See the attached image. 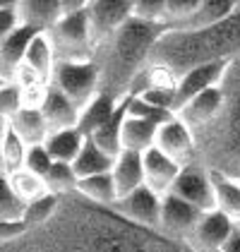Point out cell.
Returning a JSON list of instances; mask_svg holds the SVG:
<instances>
[{
    "label": "cell",
    "mask_w": 240,
    "mask_h": 252,
    "mask_svg": "<svg viewBox=\"0 0 240 252\" xmlns=\"http://www.w3.org/2000/svg\"><path fill=\"white\" fill-rule=\"evenodd\" d=\"M163 36V29L154 24H144L130 17V22L120 29L103 48L106 58L96 63L101 72V94L111 96L113 101L122 103L130 96V87L142 75L144 60L151 58L154 46Z\"/></svg>",
    "instance_id": "cell-1"
},
{
    "label": "cell",
    "mask_w": 240,
    "mask_h": 252,
    "mask_svg": "<svg viewBox=\"0 0 240 252\" xmlns=\"http://www.w3.org/2000/svg\"><path fill=\"white\" fill-rule=\"evenodd\" d=\"M240 51V7L216 27L195 34H171L166 32L154 46L151 60L166 65L180 77L190 67H197L214 60H233Z\"/></svg>",
    "instance_id": "cell-2"
},
{
    "label": "cell",
    "mask_w": 240,
    "mask_h": 252,
    "mask_svg": "<svg viewBox=\"0 0 240 252\" xmlns=\"http://www.w3.org/2000/svg\"><path fill=\"white\" fill-rule=\"evenodd\" d=\"M56 63H80V60H94V46L89 36V22H87V10L72 12V15H62L60 22L46 32Z\"/></svg>",
    "instance_id": "cell-3"
},
{
    "label": "cell",
    "mask_w": 240,
    "mask_h": 252,
    "mask_svg": "<svg viewBox=\"0 0 240 252\" xmlns=\"http://www.w3.org/2000/svg\"><path fill=\"white\" fill-rule=\"evenodd\" d=\"M51 87H56L62 96H67L82 111L101 92V72L96 60L56 63Z\"/></svg>",
    "instance_id": "cell-4"
},
{
    "label": "cell",
    "mask_w": 240,
    "mask_h": 252,
    "mask_svg": "<svg viewBox=\"0 0 240 252\" xmlns=\"http://www.w3.org/2000/svg\"><path fill=\"white\" fill-rule=\"evenodd\" d=\"M132 17V2L127 0H89L87 2V22L94 53L103 48L108 41Z\"/></svg>",
    "instance_id": "cell-5"
},
{
    "label": "cell",
    "mask_w": 240,
    "mask_h": 252,
    "mask_svg": "<svg viewBox=\"0 0 240 252\" xmlns=\"http://www.w3.org/2000/svg\"><path fill=\"white\" fill-rule=\"evenodd\" d=\"M231 67H233V60H214V63H204L182 72L176 82V116L192 98H197L214 87H221L228 77Z\"/></svg>",
    "instance_id": "cell-6"
},
{
    "label": "cell",
    "mask_w": 240,
    "mask_h": 252,
    "mask_svg": "<svg viewBox=\"0 0 240 252\" xmlns=\"http://www.w3.org/2000/svg\"><path fill=\"white\" fill-rule=\"evenodd\" d=\"M113 212L122 216L127 223H132L135 228H147V231H159V221H161V197L140 188L135 192L125 194L116 199V204L111 207Z\"/></svg>",
    "instance_id": "cell-7"
},
{
    "label": "cell",
    "mask_w": 240,
    "mask_h": 252,
    "mask_svg": "<svg viewBox=\"0 0 240 252\" xmlns=\"http://www.w3.org/2000/svg\"><path fill=\"white\" fill-rule=\"evenodd\" d=\"M154 147L159 149L161 154H166L168 158H173L176 163H180V166L185 168V166H190V161H192L195 132L176 116V118H171L168 123H163V125L156 127Z\"/></svg>",
    "instance_id": "cell-8"
},
{
    "label": "cell",
    "mask_w": 240,
    "mask_h": 252,
    "mask_svg": "<svg viewBox=\"0 0 240 252\" xmlns=\"http://www.w3.org/2000/svg\"><path fill=\"white\" fill-rule=\"evenodd\" d=\"M202 212L195 209L192 204L182 202L178 197L168 194L161 199V221L159 233L176 238V240H190V235L195 231V226L200 223Z\"/></svg>",
    "instance_id": "cell-9"
},
{
    "label": "cell",
    "mask_w": 240,
    "mask_h": 252,
    "mask_svg": "<svg viewBox=\"0 0 240 252\" xmlns=\"http://www.w3.org/2000/svg\"><path fill=\"white\" fill-rule=\"evenodd\" d=\"M171 194L182 199V202H187V204H192L202 214L214 212V185H211V175L202 173L200 168H195V166H185L180 171Z\"/></svg>",
    "instance_id": "cell-10"
},
{
    "label": "cell",
    "mask_w": 240,
    "mask_h": 252,
    "mask_svg": "<svg viewBox=\"0 0 240 252\" xmlns=\"http://www.w3.org/2000/svg\"><path fill=\"white\" fill-rule=\"evenodd\" d=\"M142 168H144V188L151 190L161 199L171 194L180 171H182L180 163H176L166 154H161L156 147H151L149 152L142 154Z\"/></svg>",
    "instance_id": "cell-11"
},
{
    "label": "cell",
    "mask_w": 240,
    "mask_h": 252,
    "mask_svg": "<svg viewBox=\"0 0 240 252\" xmlns=\"http://www.w3.org/2000/svg\"><path fill=\"white\" fill-rule=\"evenodd\" d=\"M238 223H233L228 216H223L221 212H207L202 214L200 223L195 226V231L190 235V243L197 252H216L221 250V245L228 240V235L233 233Z\"/></svg>",
    "instance_id": "cell-12"
},
{
    "label": "cell",
    "mask_w": 240,
    "mask_h": 252,
    "mask_svg": "<svg viewBox=\"0 0 240 252\" xmlns=\"http://www.w3.org/2000/svg\"><path fill=\"white\" fill-rule=\"evenodd\" d=\"M226 106V96H223V89L221 87H214L209 92L200 94L197 98H192L182 111H178V118L195 132L197 127H204L209 125L211 120H216L219 113Z\"/></svg>",
    "instance_id": "cell-13"
},
{
    "label": "cell",
    "mask_w": 240,
    "mask_h": 252,
    "mask_svg": "<svg viewBox=\"0 0 240 252\" xmlns=\"http://www.w3.org/2000/svg\"><path fill=\"white\" fill-rule=\"evenodd\" d=\"M41 113L46 118L48 130L51 132H60V130L77 127L82 111L67 96H62L56 87H48V94H46V101L41 106Z\"/></svg>",
    "instance_id": "cell-14"
},
{
    "label": "cell",
    "mask_w": 240,
    "mask_h": 252,
    "mask_svg": "<svg viewBox=\"0 0 240 252\" xmlns=\"http://www.w3.org/2000/svg\"><path fill=\"white\" fill-rule=\"evenodd\" d=\"M238 7H240V2H236V0H200V7L195 10V15L190 17V22L180 32H171V34L207 32V29L216 27L221 22H226Z\"/></svg>",
    "instance_id": "cell-15"
},
{
    "label": "cell",
    "mask_w": 240,
    "mask_h": 252,
    "mask_svg": "<svg viewBox=\"0 0 240 252\" xmlns=\"http://www.w3.org/2000/svg\"><path fill=\"white\" fill-rule=\"evenodd\" d=\"M154 139H156V125L127 116L125 106H122V118H120V147H122V152L144 154L154 147Z\"/></svg>",
    "instance_id": "cell-16"
},
{
    "label": "cell",
    "mask_w": 240,
    "mask_h": 252,
    "mask_svg": "<svg viewBox=\"0 0 240 252\" xmlns=\"http://www.w3.org/2000/svg\"><path fill=\"white\" fill-rule=\"evenodd\" d=\"M17 7H20L22 24L41 34L51 32L62 17L60 0H22L17 2Z\"/></svg>",
    "instance_id": "cell-17"
},
{
    "label": "cell",
    "mask_w": 240,
    "mask_h": 252,
    "mask_svg": "<svg viewBox=\"0 0 240 252\" xmlns=\"http://www.w3.org/2000/svg\"><path fill=\"white\" fill-rule=\"evenodd\" d=\"M36 34H41V32H34V29H29V27L22 24L12 36H7V39L0 43V77L2 79L12 82L15 70L24 63V53H27L29 43H31V39Z\"/></svg>",
    "instance_id": "cell-18"
},
{
    "label": "cell",
    "mask_w": 240,
    "mask_h": 252,
    "mask_svg": "<svg viewBox=\"0 0 240 252\" xmlns=\"http://www.w3.org/2000/svg\"><path fill=\"white\" fill-rule=\"evenodd\" d=\"M111 178L116 185L118 199L125 194L135 192L144 188V168H142V154H132V152H122L116 158L113 168H111Z\"/></svg>",
    "instance_id": "cell-19"
},
{
    "label": "cell",
    "mask_w": 240,
    "mask_h": 252,
    "mask_svg": "<svg viewBox=\"0 0 240 252\" xmlns=\"http://www.w3.org/2000/svg\"><path fill=\"white\" fill-rule=\"evenodd\" d=\"M211 175V185H214V209L228 216L233 223H240V178L221 173Z\"/></svg>",
    "instance_id": "cell-20"
},
{
    "label": "cell",
    "mask_w": 240,
    "mask_h": 252,
    "mask_svg": "<svg viewBox=\"0 0 240 252\" xmlns=\"http://www.w3.org/2000/svg\"><path fill=\"white\" fill-rule=\"evenodd\" d=\"M7 125L17 132V137H20L27 147H39V144L46 142V137L51 135L41 108H22Z\"/></svg>",
    "instance_id": "cell-21"
},
{
    "label": "cell",
    "mask_w": 240,
    "mask_h": 252,
    "mask_svg": "<svg viewBox=\"0 0 240 252\" xmlns=\"http://www.w3.org/2000/svg\"><path fill=\"white\" fill-rule=\"evenodd\" d=\"M87 137L82 135L77 127L72 130H60V132H51L43 142V149L56 163H75V158L80 156L82 147H84Z\"/></svg>",
    "instance_id": "cell-22"
},
{
    "label": "cell",
    "mask_w": 240,
    "mask_h": 252,
    "mask_svg": "<svg viewBox=\"0 0 240 252\" xmlns=\"http://www.w3.org/2000/svg\"><path fill=\"white\" fill-rule=\"evenodd\" d=\"M118 101H113L111 96H106V94H96V96L91 98V103H87L84 108H82L80 113V125H77V130H80L84 137H89L91 132H96L101 125H106L111 118L116 116L120 111Z\"/></svg>",
    "instance_id": "cell-23"
},
{
    "label": "cell",
    "mask_w": 240,
    "mask_h": 252,
    "mask_svg": "<svg viewBox=\"0 0 240 252\" xmlns=\"http://www.w3.org/2000/svg\"><path fill=\"white\" fill-rule=\"evenodd\" d=\"M24 65L31 67L46 84H51L53 70H56V53H53V46H51L48 34H36L31 39L27 53H24Z\"/></svg>",
    "instance_id": "cell-24"
},
{
    "label": "cell",
    "mask_w": 240,
    "mask_h": 252,
    "mask_svg": "<svg viewBox=\"0 0 240 252\" xmlns=\"http://www.w3.org/2000/svg\"><path fill=\"white\" fill-rule=\"evenodd\" d=\"M77 192L89 199L91 204L103 207V209H111L118 199L116 192V185H113V178L111 173H101V175H91V178H82L77 183Z\"/></svg>",
    "instance_id": "cell-25"
},
{
    "label": "cell",
    "mask_w": 240,
    "mask_h": 252,
    "mask_svg": "<svg viewBox=\"0 0 240 252\" xmlns=\"http://www.w3.org/2000/svg\"><path fill=\"white\" fill-rule=\"evenodd\" d=\"M113 163H116V158H111L108 154H103L91 139H87L84 147H82L80 156H77L75 163H72V168H75L77 178L82 180V178H91V175L111 173Z\"/></svg>",
    "instance_id": "cell-26"
},
{
    "label": "cell",
    "mask_w": 240,
    "mask_h": 252,
    "mask_svg": "<svg viewBox=\"0 0 240 252\" xmlns=\"http://www.w3.org/2000/svg\"><path fill=\"white\" fill-rule=\"evenodd\" d=\"M27 144L22 142L17 132L7 125L5 135H2V144H0V171L5 175L17 173L24 168V156H27Z\"/></svg>",
    "instance_id": "cell-27"
},
{
    "label": "cell",
    "mask_w": 240,
    "mask_h": 252,
    "mask_svg": "<svg viewBox=\"0 0 240 252\" xmlns=\"http://www.w3.org/2000/svg\"><path fill=\"white\" fill-rule=\"evenodd\" d=\"M7 180H10V188H12L15 197L20 199L24 207H27V204H31L34 199H39V197H43V194L48 192V190H46L43 178L29 173V171H24V168L17 171V173H10L7 175Z\"/></svg>",
    "instance_id": "cell-28"
},
{
    "label": "cell",
    "mask_w": 240,
    "mask_h": 252,
    "mask_svg": "<svg viewBox=\"0 0 240 252\" xmlns=\"http://www.w3.org/2000/svg\"><path fill=\"white\" fill-rule=\"evenodd\" d=\"M120 118H122V106H120V111L106 125H101L96 132H91V135L87 137V139H91L101 152L108 154L111 158H118L122 154V147H120Z\"/></svg>",
    "instance_id": "cell-29"
},
{
    "label": "cell",
    "mask_w": 240,
    "mask_h": 252,
    "mask_svg": "<svg viewBox=\"0 0 240 252\" xmlns=\"http://www.w3.org/2000/svg\"><path fill=\"white\" fill-rule=\"evenodd\" d=\"M43 183H46V190H48V192L60 197V194H67V192H77L80 178L75 173L72 163H56V161H53V166H51V171L46 173Z\"/></svg>",
    "instance_id": "cell-30"
},
{
    "label": "cell",
    "mask_w": 240,
    "mask_h": 252,
    "mask_svg": "<svg viewBox=\"0 0 240 252\" xmlns=\"http://www.w3.org/2000/svg\"><path fill=\"white\" fill-rule=\"evenodd\" d=\"M125 113L132 118H140V120H147V123H151V125H163V123H168L171 118H176V113H171V111H163L159 106H154V103H149V101H144L142 96L137 94H132V96L125 98Z\"/></svg>",
    "instance_id": "cell-31"
},
{
    "label": "cell",
    "mask_w": 240,
    "mask_h": 252,
    "mask_svg": "<svg viewBox=\"0 0 240 252\" xmlns=\"http://www.w3.org/2000/svg\"><path fill=\"white\" fill-rule=\"evenodd\" d=\"M58 204H60V197L46 192L43 197L34 199L31 204L24 207L22 221H24L27 226H41V223H46L48 219H53V214L58 212Z\"/></svg>",
    "instance_id": "cell-32"
},
{
    "label": "cell",
    "mask_w": 240,
    "mask_h": 252,
    "mask_svg": "<svg viewBox=\"0 0 240 252\" xmlns=\"http://www.w3.org/2000/svg\"><path fill=\"white\" fill-rule=\"evenodd\" d=\"M24 214V204L15 197L7 175L0 171V221H20Z\"/></svg>",
    "instance_id": "cell-33"
},
{
    "label": "cell",
    "mask_w": 240,
    "mask_h": 252,
    "mask_svg": "<svg viewBox=\"0 0 240 252\" xmlns=\"http://www.w3.org/2000/svg\"><path fill=\"white\" fill-rule=\"evenodd\" d=\"M22 108H24V103H22V89L15 82H5L0 87V120L10 123Z\"/></svg>",
    "instance_id": "cell-34"
},
{
    "label": "cell",
    "mask_w": 240,
    "mask_h": 252,
    "mask_svg": "<svg viewBox=\"0 0 240 252\" xmlns=\"http://www.w3.org/2000/svg\"><path fill=\"white\" fill-rule=\"evenodd\" d=\"M163 2H166V0H135V2H132V20L161 27V20H163Z\"/></svg>",
    "instance_id": "cell-35"
},
{
    "label": "cell",
    "mask_w": 240,
    "mask_h": 252,
    "mask_svg": "<svg viewBox=\"0 0 240 252\" xmlns=\"http://www.w3.org/2000/svg\"><path fill=\"white\" fill-rule=\"evenodd\" d=\"M22 27L20 7L12 0H0V43Z\"/></svg>",
    "instance_id": "cell-36"
},
{
    "label": "cell",
    "mask_w": 240,
    "mask_h": 252,
    "mask_svg": "<svg viewBox=\"0 0 240 252\" xmlns=\"http://www.w3.org/2000/svg\"><path fill=\"white\" fill-rule=\"evenodd\" d=\"M53 166V158L48 156V152L43 149V144L39 147H29L27 149V156H24V171L39 175V178H46V173L51 171Z\"/></svg>",
    "instance_id": "cell-37"
},
{
    "label": "cell",
    "mask_w": 240,
    "mask_h": 252,
    "mask_svg": "<svg viewBox=\"0 0 240 252\" xmlns=\"http://www.w3.org/2000/svg\"><path fill=\"white\" fill-rule=\"evenodd\" d=\"M29 226L24 221H0V243H10L15 238H20L22 233L27 231Z\"/></svg>",
    "instance_id": "cell-38"
},
{
    "label": "cell",
    "mask_w": 240,
    "mask_h": 252,
    "mask_svg": "<svg viewBox=\"0 0 240 252\" xmlns=\"http://www.w3.org/2000/svg\"><path fill=\"white\" fill-rule=\"evenodd\" d=\"M219 252H240V223L233 228V233L228 235V240L221 245Z\"/></svg>",
    "instance_id": "cell-39"
},
{
    "label": "cell",
    "mask_w": 240,
    "mask_h": 252,
    "mask_svg": "<svg viewBox=\"0 0 240 252\" xmlns=\"http://www.w3.org/2000/svg\"><path fill=\"white\" fill-rule=\"evenodd\" d=\"M5 130H7V123H5V120H0V144H2V135H5Z\"/></svg>",
    "instance_id": "cell-40"
},
{
    "label": "cell",
    "mask_w": 240,
    "mask_h": 252,
    "mask_svg": "<svg viewBox=\"0 0 240 252\" xmlns=\"http://www.w3.org/2000/svg\"><path fill=\"white\" fill-rule=\"evenodd\" d=\"M5 82H7V79H2V77H0V87H2V84H5Z\"/></svg>",
    "instance_id": "cell-41"
},
{
    "label": "cell",
    "mask_w": 240,
    "mask_h": 252,
    "mask_svg": "<svg viewBox=\"0 0 240 252\" xmlns=\"http://www.w3.org/2000/svg\"><path fill=\"white\" fill-rule=\"evenodd\" d=\"M216 252H219V250H216Z\"/></svg>",
    "instance_id": "cell-42"
}]
</instances>
